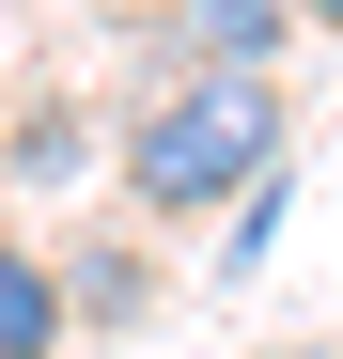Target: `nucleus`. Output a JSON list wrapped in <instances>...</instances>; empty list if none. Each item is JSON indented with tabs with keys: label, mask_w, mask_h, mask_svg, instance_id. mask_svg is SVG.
<instances>
[{
	"label": "nucleus",
	"mask_w": 343,
	"mask_h": 359,
	"mask_svg": "<svg viewBox=\"0 0 343 359\" xmlns=\"http://www.w3.org/2000/svg\"><path fill=\"white\" fill-rule=\"evenodd\" d=\"M172 16H188V63L265 79V63H281V32H297V0H172Z\"/></svg>",
	"instance_id": "nucleus-2"
},
{
	"label": "nucleus",
	"mask_w": 343,
	"mask_h": 359,
	"mask_svg": "<svg viewBox=\"0 0 343 359\" xmlns=\"http://www.w3.org/2000/svg\"><path fill=\"white\" fill-rule=\"evenodd\" d=\"M281 141H297V126H281V94H265V79L188 63V79L125 126V188H141L156 219H218L234 188H265V172H281Z\"/></svg>",
	"instance_id": "nucleus-1"
},
{
	"label": "nucleus",
	"mask_w": 343,
	"mask_h": 359,
	"mask_svg": "<svg viewBox=\"0 0 343 359\" xmlns=\"http://www.w3.org/2000/svg\"><path fill=\"white\" fill-rule=\"evenodd\" d=\"M0 359H63V281H47V250H16V234H0Z\"/></svg>",
	"instance_id": "nucleus-3"
},
{
	"label": "nucleus",
	"mask_w": 343,
	"mask_h": 359,
	"mask_svg": "<svg viewBox=\"0 0 343 359\" xmlns=\"http://www.w3.org/2000/svg\"><path fill=\"white\" fill-rule=\"evenodd\" d=\"M297 16H312V32H343V0H297Z\"/></svg>",
	"instance_id": "nucleus-4"
}]
</instances>
